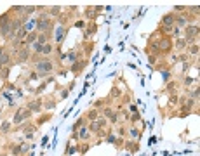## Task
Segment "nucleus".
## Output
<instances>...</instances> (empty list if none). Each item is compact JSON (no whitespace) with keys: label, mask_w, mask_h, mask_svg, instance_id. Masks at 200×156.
<instances>
[{"label":"nucleus","mask_w":200,"mask_h":156,"mask_svg":"<svg viewBox=\"0 0 200 156\" xmlns=\"http://www.w3.org/2000/svg\"><path fill=\"white\" fill-rule=\"evenodd\" d=\"M33 66H35V73H37L40 78L51 76V75H52V71H54V63L49 59V57H44L40 63L33 64Z\"/></svg>","instance_id":"obj_1"},{"label":"nucleus","mask_w":200,"mask_h":156,"mask_svg":"<svg viewBox=\"0 0 200 156\" xmlns=\"http://www.w3.org/2000/svg\"><path fill=\"white\" fill-rule=\"evenodd\" d=\"M54 30V23L52 18H49V14H42L40 18H37V23H35V31L37 33H47V31Z\"/></svg>","instance_id":"obj_2"},{"label":"nucleus","mask_w":200,"mask_h":156,"mask_svg":"<svg viewBox=\"0 0 200 156\" xmlns=\"http://www.w3.org/2000/svg\"><path fill=\"white\" fill-rule=\"evenodd\" d=\"M198 38V24H188L185 28V40L188 45L195 44Z\"/></svg>","instance_id":"obj_3"},{"label":"nucleus","mask_w":200,"mask_h":156,"mask_svg":"<svg viewBox=\"0 0 200 156\" xmlns=\"http://www.w3.org/2000/svg\"><path fill=\"white\" fill-rule=\"evenodd\" d=\"M30 118H31V111H28L26 108H19L11 122H12V125H19V123L26 122V120H30Z\"/></svg>","instance_id":"obj_4"},{"label":"nucleus","mask_w":200,"mask_h":156,"mask_svg":"<svg viewBox=\"0 0 200 156\" xmlns=\"http://www.w3.org/2000/svg\"><path fill=\"white\" fill-rule=\"evenodd\" d=\"M101 116H105V118L108 120V123H117V122H118V118H120V116H118V113H117V111H113L111 108H108V106H106V108H103Z\"/></svg>","instance_id":"obj_5"},{"label":"nucleus","mask_w":200,"mask_h":156,"mask_svg":"<svg viewBox=\"0 0 200 156\" xmlns=\"http://www.w3.org/2000/svg\"><path fill=\"white\" fill-rule=\"evenodd\" d=\"M30 57H31L30 47H21L19 50H16V59H18V63H26Z\"/></svg>","instance_id":"obj_6"},{"label":"nucleus","mask_w":200,"mask_h":156,"mask_svg":"<svg viewBox=\"0 0 200 156\" xmlns=\"http://www.w3.org/2000/svg\"><path fill=\"white\" fill-rule=\"evenodd\" d=\"M42 104L44 102H42L40 99H37V101H30L24 108H26L28 111H31V113H40L42 111Z\"/></svg>","instance_id":"obj_7"},{"label":"nucleus","mask_w":200,"mask_h":156,"mask_svg":"<svg viewBox=\"0 0 200 156\" xmlns=\"http://www.w3.org/2000/svg\"><path fill=\"white\" fill-rule=\"evenodd\" d=\"M174 18H176V14H172V12H169V14H165L162 18V26H165V28H172L174 26Z\"/></svg>","instance_id":"obj_8"},{"label":"nucleus","mask_w":200,"mask_h":156,"mask_svg":"<svg viewBox=\"0 0 200 156\" xmlns=\"http://www.w3.org/2000/svg\"><path fill=\"white\" fill-rule=\"evenodd\" d=\"M99 116H101V111H99V109H96V108H92V109H89V111H87L85 120H87V122H96Z\"/></svg>","instance_id":"obj_9"},{"label":"nucleus","mask_w":200,"mask_h":156,"mask_svg":"<svg viewBox=\"0 0 200 156\" xmlns=\"http://www.w3.org/2000/svg\"><path fill=\"white\" fill-rule=\"evenodd\" d=\"M174 26L185 30L186 26H188V18H186V16H176V18H174Z\"/></svg>","instance_id":"obj_10"},{"label":"nucleus","mask_w":200,"mask_h":156,"mask_svg":"<svg viewBox=\"0 0 200 156\" xmlns=\"http://www.w3.org/2000/svg\"><path fill=\"white\" fill-rule=\"evenodd\" d=\"M64 35H66V26L64 24L57 26L56 28V44H61V42H63Z\"/></svg>","instance_id":"obj_11"},{"label":"nucleus","mask_w":200,"mask_h":156,"mask_svg":"<svg viewBox=\"0 0 200 156\" xmlns=\"http://www.w3.org/2000/svg\"><path fill=\"white\" fill-rule=\"evenodd\" d=\"M75 135V137H78V139H89V135H91V132H89V128H87V125H82L78 128V132H77V134H73Z\"/></svg>","instance_id":"obj_12"},{"label":"nucleus","mask_w":200,"mask_h":156,"mask_svg":"<svg viewBox=\"0 0 200 156\" xmlns=\"http://www.w3.org/2000/svg\"><path fill=\"white\" fill-rule=\"evenodd\" d=\"M170 49H172V42H170V38H169V37H167V38H162V42H160V45H159V50L169 52Z\"/></svg>","instance_id":"obj_13"},{"label":"nucleus","mask_w":200,"mask_h":156,"mask_svg":"<svg viewBox=\"0 0 200 156\" xmlns=\"http://www.w3.org/2000/svg\"><path fill=\"white\" fill-rule=\"evenodd\" d=\"M52 52H54V44H52V42H47V44L44 45V49H42V56L49 57Z\"/></svg>","instance_id":"obj_14"},{"label":"nucleus","mask_w":200,"mask_h":156,"mask_svg":"<svg viewBox=\"0 0 200 156\" xmlns=\"http://www.w3.org/2000/svg\"><path fill=\"white\" fill-rule=\"evenodd\" d=\"M87 128H89V132L91 134H101V127L98 125V122H89V125H87Z\"/></svg>","instance_id":"obj_15"},{"label":"nucleus","mask_w":200,"mask_h":156,"mask_svg":"<svg viewBox=\"0 0 200 156\" xmlns=\"http://www.w3.org/2000/svg\"><path fill=\"white\" fill-rule=\"evenodd\" d=\"M85 66H87V61H77L75 64L70 66V71H72V73H77V71H80L82 68H85Z\"/></svg>","instance_id":"obj_16"},{"label":"nucleus","mask_w":200,"mask_h":156,"mask_svg":"<svg viewBox=\"0 0 200 156\" xmlns=\"http://www.w3.org/2000/svg\"><path fill=\"white\" fill-rule=\"evenodd\" d=\"M85 123H87V120L84 118V116H80V118L77 120L75 123H73V127H72V132H73V134H77V132H78V128H80L82 125H85Z\"/></svg>","instance_id":"obj_17"},{"label":"nucleus","mask_w":200,"mask_h":156,"mask_svg":"<svg viewBox=\"0 0 200 156\" xmlns=\"http://www.w3.org/2000/svg\"><path fill=\"white\" fill-rule=\"evenodd\" d=\"M127 132L131 134V137H134V139H139V137H141V132H139V128H138L136 125H131Z\"/></svg>","instance_id":"obj_18"},{"label":"nucleus","mask_w":200,"mask_h":156,"mask_svg":"<svg viewBox=\"0 0 200 156\" xmlns=\"http://www.w3.org/2000/svg\"><path fill=\"white\" fill-rule=\"evenodd\" d=\"M11 59H12V56H11V54H9V52H5L4 56L0 57V64H2V66H4V68H7L9 64H11Z\"/></svg>","instance_id":"obj_19"},{"label":"nucleus","mask_w":200,"mask_h":156,"mask_svg":"<svg viewBox=\"0 0 200 156\" xmlns=\"http://www.w3.org/2000/svg\"><path fill=\"white\" fill-rule=\"evenodd\" d=\"M11 127H12V122L5 120V122L0 125V132H2V134H9V132H11Z\"/></svg>","instance_id":"obj_20"},{"label":"nucleus","mask_w":200,"mask_h":156,"mask_svg":"<svg viewBox=\"0 0 200 156\" xmlns=\"http://www.w3.org/2000/svg\"><path fill=\"white\" fill-rule=\"evenodd\" d=\"M42 106H44L46 109H54V108L57 106V101H56V99H47L46 102L42 104Z\"/></svg>","instance_id":"obj_21"},{"label":"nucleus","mask_w":200,"mask_h":156,"mask_svg":"<svg viewBox=\"0 0 200 156\" xmlns=\"http://www.w3.org/2000/svg\"><path fill=\"white\" fill-rule=\"evenodd\" d=\"M47 12H49V18H59V12H61V7H49L47 9Z\"/></svg>","instance_id":"obj_22"},{"label":"nucleus","mask_w":200,"mask_h":156,"mask_svg":"<svg viewBox=\"0 0 200 156\" xmlns=\"http://www.w3.org/2000/svg\"><path fill=\"white\" fill-rule=\"evenodd\" d=\"M186 47H188V44H186L185 38H177L176 40V49L177 50H183V49H186Z\"/></svg>","instance_id":"obj_23"},{"label":"nucleus","mask_w":200,"mask_h":156,"mask_svg":"<svg viewBox=\"0 0 200 156\" xmlns=\"http://www.w3.org/2000/svg\"><path fill=\"white\" fill-rule=\"evenodd\" d=\"M198 44H192V45H188V50H190V54H192V56H198Z\"/></svg>","instance_id":"obj_24"},{"label":"nucleus","mask_w":200,"mask_h":156,"mask_svg":"<svg viewBox=\"0 0 200 156\" xmlns=\"http://www.w3.org/2000/svg\"><path fill=\"white\" fill-rule=\"evenodd\" d=\"M11 153H12V156H21V146L12 144L11 146Z\"/></svg>","instance_id":"obj_25"},{"label":"nucleus","mask_w":200,"mask_h":156,"mask_svg":"<svg viewBox=\"0 0 200 156\" xmlns=\"http://www.w3.org/2000/svg\"><path fill=\"white\" fill-rule=\"evenodd\" d=\"M96 122H98V125H99V127H101V128H105V127H106V125H108V120H106V118H105V116H99V118H98V120H96Z\"/></svg>","instance_id":"obj_26"},{"label":"nucleus","mask_w":200,"mask_h":156,"mask_svg":"<svg viewBox=\"0 0 200 156\" xmlns=\"http://www.w3.org/2000/svg\"><path fill=\"white\" fill-rule=\"evenodd\" d=\"M9 73H11V70H9V66H7V68H4V70H2V73H0V76H2V80H7V78H9Z\"/></svg>","instance_id":"obj_27"},{"label":"nucleus","mask_w":200,"mask_h":156,"mask_svg":"<svg viewBox=\"0 0 200 156\" xmlns=\"http://www.w3.org/2000/svg\"><path fill=\"white\" fill-rule=\"evenodd\" d=\"M106 142L117 146V137H115V135H111V134H108V135H106Z\"/></svg>","instance_id":"obj_28"},{"label":"nucleus","mask_w":200,"mask_h":156,"mask_svg":"<svg viewBox=\"0 0 200 156\" xmlns=\"http://www.w3.org/2000/svg\"><path fill=\"white\" fill-rule=\"evenodd\" d=\"M170 30H172V35H174V37L179 38V35H181V28H177V26H172Z\"/></svg>","instance_id":"obj_29"},{"label":"nucleus","mask_w":200,"mask_h":156,"mask_svg":"<svg viewBox=\"0 0 200 156\" xmlns=\"http://www.w3.org/2000/svg\"><path fill=\"white\" fill-rule=\"evenodd\" d=\"M193 106H195V101H193V99H186V104H185V108H186V109H192Z\"/></svg>","instance_id":"obj_30"},{"label":"nucleus","mask_w":200,"mask_h":156,"mask_svg":"<svg viewBox=\"0 0 200 156\" xmlns=\"http://www.w3.org/2000/svg\"><path fill=\"white\" fill-rule=\"evenodd\" d=\"M28 149H30V146H28V144H23V146H21V156H23L24 153H28Z\"/></svg>","instance_id":"obj_31"},{"label":"nucleus","mask_w":200,"mask_h":156,"mask_svg":"<svg viewBox=\"0 0 200 156\" xmlns=\"http://www.w3.org/2000/svg\"><path fill=\"white\" fill-rule=\"evenodd\" d=\"M68 96H70V90H68V89H64L63 92H61V99H66Z\"/></svg>","instance_id":"obj_32"},{"label":"nucleus","mask_w":200,"mask_h":156,"mask_svg":"<svg viewBox=\"0 0 200 156\" xmlns=\"http://www.w3.org/2000/svg\"><path fill=\"white\" fill-rule=\"evenodd\" d=\"M47 120H51V115H47V116H44V118H38V123H46Z\"/></svg>","instance_id":"obj_33"},{"label":"nucleus","mask_w":200,"mask_h":156,"mask_svg":"<svg viewBox=\"0 0 200 156\" xmlns=\"http://www.w3.org/2000/svg\"><path fill=\"white\" fill-rule=\"evenodd\" d=\"M138 120H139V113H134V116L131 118V122H132V123H136Z\"/></svg>","instance_id":"obj_34"},{"label":"nucleus","mask_w":200,"mask_h":156,"mask_svg":"<svg viewBox=\"0 0 200 156\" xmlns=\"http://www.w3.org/2000/svg\"><path fill=\"white\" fill-rule=\"evenodd\" d=\"M92 33H96V26H94V24H92L91 28L87 30V35H92Z\"/></svg>","instance_id":"obj_35"},{"label":"nucleus","mask_w":200,"mask_h":156,"mask_svg":"<svg viewBox=\"0 0 200 156\" xmlns=\"http://www.w3.org/2000/svg\"><path fill=\"white\" fill-rule=\"evenodd\" d=\"M44 89H46V83H42V85L38 87V89L35 90V92H37V94H40V92H42V90H44Z\"/></svg>","instance_id":"obj_36"},{"label":"nucleus","mask_w":200,"mask_h":156,"mask_svg":"<svg viewBox=\"0 0 200 156\" xmlns=\"http://www.w3.org/2000/svg\"><path fill=\"white\" fill-rule=\"evenodd\" d=\"M125 132H127V130H125V127H120V128H118V135H124Z\"/></svg>","instance_id":"obj_37"},{"label":"nucleus","mask_w":200,"mask_h":156,"mask_svg":"<svg viewBox=\"0 0 200 156\" xmlns=\"http://www.w3.org/2000/svg\"><path fill=\"white\" fill-rule=\"evenodd\" d=\"M177 102H179V101H177V97H176V96L170 97V104H177Z\"/></svg>","instance_id":"obj_38"},{"label":"nucleus","mask_w":200,"mask_h":156,"mask_svg":"<svg viewBox=\"0 0 200 156\" xmlns=\"http://www.w3.org/2000/svg\"><path fill=\"white\" fill-rule=\"evenodd\" d=\"M192 83H193V78H186L185 80V85H192Z\"/></svg>","instance_id":"obj_39"},{"label":"nucleus","mask_w":200,"mask_h":156,"mask_svg":"<svg viewBox=\"0 0 200 156\" xmlns=\"http://www.w3.org/2000/svg\"><path fill=\"white\" fill-rule=\"evenodd\" d=\"M190 11L195 12V14H198V5H195V7H190Z\"/></svg>","instance_id":"obj_40"},{"label":"nucleus","mask_w":200,"mask_h":156,"mask_svg":"<svg viewBox=\"0 0 200 156\" xmlns=\"http://www.w3.org/2000/svg\"><path fill=\"white\" fill-rule=\"evenodd\" d=\"M4 54H5V49H4V47H2V45H0V57L4 56Z\"/></svg>","instance_id":"obj_41"},{"label":"nucleus","mask_w":200,"mask_h":156,"mask_svg":"<svg viewBox=\"0 0 200 156\" xmlns=\"http://www.w3.org/2000/svg\"><path fill=\"white\" fill-rule=\"evenodd\" d=\"M2 70H4V66H2V64H0V73H2Z\"/></svg>","instance_id":"obj_42"},{"label":"nucleus","mask_w":200,"mask_h":156,"mask_svg":"<svg viewBox=\"0 0 200 156\" xmlns=\"http://www.w3.org/2000/svg\"><path fill=\"white\" fill-rule=\"evenodd\" d=\"M0 156H9V154H5V153H4V154H0Z\"/></svg>","instance_id":"obj_43"},{"label":"nucleus","mask_w":200,"mask_h":156,"mask_svg":"<svg viewBox=\"0 0 200 156\" xmlns=\"http://www.w3.org/2000/svg\"><path fill=\"white\" fill-rule=\"evenodd\" d=\"M0 31H2V28H0Z\"/></svg>","instance_id":"obj_44"}]
</instances>
